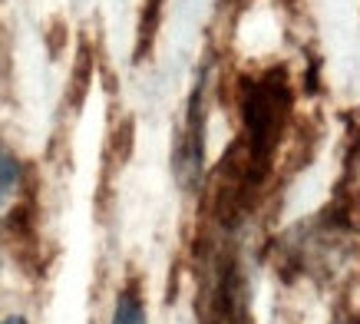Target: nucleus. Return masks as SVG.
Here are the masks:
<instances>
[{"instance_id": "1", "label": "nucleus", "mask_w": 360, "mask_h": 324, "mask_svg": "<svg viewBox=\"0 0 360 324\" xmlns=\"http://www.w3.org/2000/svg\"><path fill=\"white\" fill-rule=\"evenodd\" d=\"M20 185H23L20 162H17V156H13L7 146H0V228H4V222L13 216Z\"/></svg>"}, {"instance_id": "2", "label": "nucleus", "mask_w": 360, "mask_h": 324, "mask_svg": "<svg viewBox=\"0 0 360 324\" xmlns=\"http://www.w3.org/2000/svg\"><path fill=\"white\" fill-rule=\"evenodd\" d=\"M112 324H146V308H142L139 294L126 288L116 298V311H112Z\"/></svg>"}, {"instance_id": "3", "label": "nucleus", "mask_w": 360, "mask_h": 324, "mask_svg": "<svg viewBox=\"0 0 360 324\" xmlns=\"http://www.w3.org/2000/svg\"><path fill=\"white\" fill-rule=\"evenodd\" d=\"M0 324H27L23 318H7V321H0Z\"/></svg>"}, {"instance_id": "4", "label": "nucleus", "mask_w": 360, "mask_h": 324, "mask_svg": "<svg viewBox=\"0 0 360 324\" xmlns=\"http://www.w3.org/2000/svg\"><path fill=\"white\" fill-rule=\"evenodd\" d=\"M340 324H360V321H357V318H350V321H340Z\"/></svg>"}]
</instances>
